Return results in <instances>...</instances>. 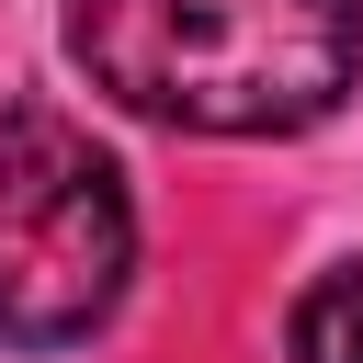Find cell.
Instances as JSON below:
<instances>
[{"mask_svg": "<svg viewBox=\"0 0 363 363\" xmlns=\"http://www.w3.org/2000/svg\"><path fill=\"white\" fill-rule=\"evenodd\" d=\"M68 57L170 136H306L363 79V0H68Z\"/></svg>", "mask_w": 363, "mask_h": 363, "instance_id": "cell-1", "label": "cell"}, {"mask_svg": "<svg viewBox=\"0 0 363 363\" xmlns=\"http://www.w3.org/2000/svg\"><path fill=\"white\" fill-rule=\"evenodd\" d=\"M136 272V204L125 170L91 147V125L45 102H0V340L68 352L125 306Z\"/></svg>", "mask_w": 363, "mask_h": 363, "instance_id": "cell-2", "label": "cell"}, {"mask_svg": "<svg viewBox=\"0 0 363 363\" xmlns=\"http://www.w3.org/2000/svg\"><path fill=\"white\" fill-rule=\"evenodd\" d=\"M295 363H363V261H340L295 295Z\"/></svg>", "mask_w": 363, "mask_h": 363, "instance_id": "cell-3", "label": "cell"}]
</instances>
